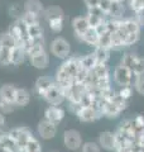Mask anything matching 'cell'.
<instances>
[{
	"label": "cell",
	"instance_id": "1",
	"mask_svg": "<svg viewBox=\"0 0 144 152\" xmlns=\"http://www.w3.org/2000/svg\"><path fill=\"white\" fill-rule=\"evenodd\" d=\"M80 69V57H67L66 60L62 61L60 67L57 69L55 75V83L60 85L62 90L66 94V90L68 89L75 81V77L79 72Z\"/></svg>",
	"mask_w": 144,
	"mask_h": 152
},
{
	"label": "cell",
	"instance_id": "2",
	"mask_svg": "<svg viewBox=\"0 0 144 152\" xmlns=\"http://www.w3.org/2000/svg\"><path fill=\"white\" fill-rule=\"evenodd\" d=\"M128 108V102L115 91L114 95L106 100H100V112L103 117H106L109 119H115Z\"/></svg>",
	"mask_w": 144,
	"mask_h": 152
},
{
	"label": "cell",
	"instance_id": "3",
	"mask_svg": "<svg viewBox=\"0 0 144 152\" xmlns=\"http://www.w3.org/2000/svg\"><path fill=\"white\" fill-rule=\"evenodd\" d=\"M113 81L115 85H118L119 88L121 86H133L134 79H135V75L132 70H129L127 66H124L121 64H118L114 67L113 71Z\"/></svg>",
	"mask_w": 144,
	"mask_h": 152
},
{
	"label": "cell",
	"instance_id": "4",
	"mask_svg": "<svg viewBox=\"0 0 144 152\" xmlns=\"http://www.w3.org/2000/svg\"><path fill=\"white\" fill-rule=\"evenodd\" d=\"M120 64L132 70L134 75H144V57L135 52H125L120 58Z\"/></svg>",
	"mask_w": 144,
	"mask_h": 152
},
{
	"label": "cell",
	"instance_id": "5",
	"mask_svg": "<svg viewBox=\"0 0 144 152\" xmlns=\"http://www.w3.org/2000/svg\"><path fill=\"white\" fill-rule=\"evenodd\" d=\"M49 52L52 56L60 60H66L71 55V45L63 37H56L49 43Z\"/></svg>",
	"mask_w": 144,
	"mask_h": 152
},
{
	"label": "cell",
	"instance_id": "6",
	"mask_svg": "<svg viewBox=\"0 0 144 152\" xmlns=\"http://www.w3.org/2000/svg\"><path fill=\"white\" fill-rule=\"evenodd\" d=\"M82 143V136L77 129H67L63 132V145L67 150L80 151Z\"/></svg>",
	"mask_w": 144,
	"mask_h": 152
},
{
	"label": "cell",
	"instance_id": "7",
	"mask_svg": "<svg viewBox=\"0 0 144 152\" xmlns=\"http://www.w3.org/2000/svg\"><path fill=\"white\" fill-rule=\"evenodd\" d=\"M42 98L44 99L49 105H61V104L66 100L65 91L62 90L60 85H57L56 83L47 90L46 94L43 95Z\"/></svg>",
	"mask_w": 144,
	"mask_h": 152
},
{
	"label": "cell",
	"instance_id": "8",
	"mask_svg": "<svg viewBox=\"0 0 144 152\" xmlns=\"http://www.w3.org/2000/svg\"><path fill=\"white\" fill-rule=\"evenodd\" d=\"M76 117L79 118L80 122L84 123H92L95 121L103 118V114L99 109H96L94 107H81L80 110L76 113Z\"/></svg>",
	"mask_w": 144,
	"mask_h": 152
},
{
	"label": "cell",
	"instance_id": "9",
	"mask_svg": "<svg viewBox=\"0 0 144 152\" xmlns=\"http://www.w3.org/2000/svg\"><path fill=\"white\" fill-rule=\"evenodd\" d=\"M37 132H38V136H39L42 140H44V141L53 140L57 134V126L51 122H48L47 119H43L38 123Z\"/></svg>",
	"mask_w": 144,
	"mask_h": 152
},
{
	"label": "cell",
	"instance_id": "10",
	"mask_svg": "<svg viewBox=\"0 0 144 152\" xmlns=\"http://www.w3.org/2000/svg\"><path fill=\"white\" fill-rule=\"evenodd\" d=\"M97 143L101 147V150L109 151V152H114L115 151V146H116V137L115 133L111 131H104L99 134L97 138Z\"/></svg>",
	"mask_w": 144,
	"mask_h": 152
},
{
	"label": "cell",
	"instance_id": "11",
	"mask_svg": "<svg viewBox=\"0 0 144 152\" xmlns=\"http://www.w3.org/2000/svg\"><path fill=\"white\" fill-rule=\"evenodd\" d=\"M9 134H10L14 141L18 143V146L20 147V150H23V147L25 146V143L29 141L33 134L32 132L25 127H18V128H13L12 131H9Z\"/></svg>",
	"mask_w": 144,
	"mask_h": 152
},
{
	"label": "cell",
	"instance_id": "12",
	"mask_svg": "<svg viewBox=\"0 0 144 152\" xmlns=\"http://www.w3.org/2000/svg\"><path fill=\"white\" fill-rule=\"evenodd\" d=\"M44 119L58 126L65 119V110L60 105H49L44 110Z\"/></svg>",
	"mask_w": 144,
	"mask_h": 152
},
{
	"label": "cell",
	"instance_id": "13",
	"mask_svg": "<svg viewBox=\"0 0 144 152\" xmlns=\"http://www.w3.org/2000/svg\"><path fill=\"white\" fill-rule=\"evenodd\" d=\"M28 58H29V62L33 67H36L38 70H44L49 66V55H48L47 51L38 52L36 55L29 56Z\"/></svg>",
	"mask_w": 144,
	"mask_h": 152
},
{
	"label": "cell",
	"instance_id": "14",
	"mask_svg": "<svg viewBox=\"0 0 144 152\" xmlns=\"http://www.w3.org/2000/svg\"><path fill=\"white\" fill-rule=\"evenodd\" d=\"M71 26H72V29H73V33L76 38H79L80 36H82L84 33L87 31V28H90V24L87 22V18L86 15H79V17H75L71 22Z\"/></svg>",
	"mask_w": 144,
	"mask_h": 152
},
{
	"label": "cell",
	"instance_id": "15",
	"mask_svg": "<svg viewBox=\"0 0 144 152\" xmlns=\"http://www.w3.org/2000/svg\"><path fill=\"white\" fill-rule=\"evenodd\" d=\"M127 4L121 3V1H116V0H113L111 5H110L109 10H108V18H115V19H120L124 18L127 14Z\"/></svg>",
	"mask_w": 144,
	"mask_h": 152
},
{
	"label": "cell",
	"instance_id": "16",
	"mask_svg": "<svg viewBox=\"0 0 144 152\" xmlns=\"http://www.w3.org/2000/svg\"><path fill=\"white\" fill-rule=\"evenodd\" d=\"M79 41L95 48L99 43V33L96 31V28H94V27L87 28V31H86L82 36L79 37Z\"/></svg>",
	"mask_w": 144,
	"mask_h": 152
},
{
	"label": "cell",
	"instance_id": "17",
	"mask_svg": "<svg viewBox=\"0 0 144 152\" xmlns=\"http://www.w3.org/2000/svg\"><path fill=\"white\" fill-rule=\"evenodd\" d=\"M23 8H24V12L25 13L34 14V15H38L41 18H43L44 9H46L39 0H27V1L23 4Z\"/></svg>",
	"mask_w": 144,
	"mask_h": 152
},
{
	"label": "cell",
	"instance_id": "18",
	"mask_svg": "<svg viewBox=\"0 0 144 152\" xmlns=\"http://www.w3.org/2000/svg\"><path fill=\"white\" fill-rule=\"evenodd\" d=\"M53 84H55V79L49 77V76H41V77L37 79V81L34 84L36 93L39 95V96H43L47 90L49 89Z\"/></svg>",
	"mask_w": 144,
	"mask_h": 152
},
{
	"label": "cell",
	"instance_id": "19",
	"mask_svg": "<svg viewBox=\"0 0 144 152\" xmlns=\"http://www.w3.org/2000/svg\"><path fill=\"white\" fill-rule=\"evenodd\" d=\"M0 145H1L5 150H8L9 152H22L20 147L18 146V143L14 141L13 137L9 134V132L0 134Z\"/></svg>",
	"mask_w": 144,
	"mask_h": 152
},
{
	"label": "cell",
	"instance_id": "20",
	"mask_svg": "<svg viewBox=\"0 0 144 152\" xmlns=\"http://www.w3.org/2000/svg\"><path fill=\"white\" fill-rule=\"evenodd\" d=\"M27 52L25 50L20 46H15L14 48L10 51V65L14 66H19L22 65L27 58Z\"/></svg>",
	"mask_w": 144,
	"mask_h": 152
},
{
	"label": "cell",
	"instance_id": "21",
	"mask_svg": "<svg viewBox=\"0 0 144 152\" xmlns=\"http://www.w3.org/2000/svg\"><path fill=\"white\" fill-rule=\"evenodd\" d=\"M15 93H17V88L14 86V85L5 84L0 88V99L14 104V100H15Z\"/></svg>",
	"mask_w": 144,
	"mask_h": 152
},
{
	"label": "cell",
	"instance_id": "22",
	"mask_svg": "<svg viewBox=\"0 0 144 152\" xmlns=\"http://www.w3.org/2000/svg\"><path fill=\"white\" fill-rule=\"evenodd\" d=\"M29 102H31V93L24 88H17L14 104L17 107H25L29 104Z\"/></svg>",
	"mask_w": 144,
	"mask_h": 152
},
{
	"label": "cell",
	"instance_id": "23",
	"mask_svg": "<svg viewBox=\"0 0 144 152\" xmlns=\"http://www.w3.org/2000/svg\"><path fill=\"white\" fill-rule=\"evenodd\" d=\"M92 53L96 57V60H97V64H108L110 60V55H111V50L97 46L94 48Z\"/></svg>",
	"mask_w": 144,
	"mask_h": 152
},
{
	"label": "cell",
	"instance_id": "24",
	"mask_svg": "<svg viewBox=\"0 0 144 152\" xmlns=\"http://www.w3.org/2000/svg\"><path fill=\"white\" fill-rule=\"evenodd\" d=\"M43 18H44L46 20L55 19V18H65V13H63V10H62V8L56 7V5H51V7L44 9Z\"/></svg>",
	"mask_w": 144,
	"mask_h": 152
},
{
	"label": "cell",
	"instance_id": "25",
	"mask_svg": "<svg viewBox=\"0 0 144 152\" xmlns=\"http://www.w3.org/2000/svg\"><path fill=\"white\" fill-rule=\"evenodd\" d=\"M96 65H97V60H96L94 53H87V55L80 57V66L85 70H87V71L92 70Z\"/></svg>",
	"mask_w": 144,
	"mask_h": 152
},
{
	"label": "cell",
	"instance_id": "26",
	"mask_svg": "<svg viewBox=\"0 0 144 152\" xmlns=\"http://www.w3.org/2000/svg\"><path fill=\"white\" fill-rule=\"evenodd\" d=\"M22 152H42V145H41L39 140H37L36 137L33 136L25 143V146L23 147Z\"/></svg>",
	"mask_w": 144,
	"mask_h": 152
},
{
	"label": "cell",
	"instance_id": "27",
	"mask_svg": "<svg viewBox=\"0 0 144 152\" xmlns=\"http://www.w3.org/2000/svg\"><path fill=\"white\" fill-rule=\"evenodd\" d=\"M15 46H17L15 41H14V38L10 34H9L8 32L3 33V34H0V47H1V48L13 50Z\"/></svg>",
	"mask_w": 144,
	"mask_h": 152
},
{
	"label": "cell",
	"instance_id": "28",
	"mask_svg": "<svg viewBox=\"0 0 144 152\" xmlns=\"http://www.w3.org/2000/svg\"><path fill=\"white\" fill-rule=\"evenodd\" d=\"M47 24L49 27V29L53 33H61L63 29V24H65V18H55V19H49L47 20Z\"/></svg>",
	"mask_w": 144,
	"mask_h": 152
},
{
	"label": "cell",
	"instance_id": "29",
	"mask_svg": "<svg viewBox=\"0 0 144 152\" xmlns=\"http://www.w3.org/2000/svg\"><path fill=\"white\" fill-rule=\"evenodd\" d=\"M43 27L41 23H36V24H32V26H28V34H29L31 39L33 38H39V37H44L43 36Z\"/></svg>",
	"mask_w": 144,
	"mask_h": 152
},
{
	"label": "cell",
	"instance_id": "30",
	"mask_svg": "<svg viewBox=\"0 0 144 152\" xmlns=\"http://www.w3.org/2000/svg\"><path fill=\"white\" fill-rule=\"evenodd\" d=\"M127 7L135 15V14H138L139 12H142L144 9V0H128Z\"/></svg>",
	"mask_w": 144,
	"mask_h": 152
},
{
	"label": "cell",
	"instance_id": "31",
	"mask_svg": "<svg viewBox=\"0 0 144 152\" xmlns=\"http://www.w3.org/2000/svg\"><path fill=\"white\" fill-rule=\"evenodd\" d=\"M8 13H9V15L13 17L14 19H19L22 15H23V13H24V8L22 4H19V3H14L12 4L10 7L8 8Z\"/></svg>",
	"mask_w": 144,
	"mask_h": 152
},
{
	"label": "cell",
	"instance_id": "32",
	"mask_svg": "<svg viewBox=\"0 0 144 152\" xmlns=\"http://www.w3.org/2000/svg\"><path fill=\"white\" fill-rule=\"evenodd\" d=\"M97 46L111 50V33L108 31V32L103 33V34H99V43H97Z\"/></svg>",
	"mask_w": 144,
	"mask_h": 152
},
{
	"label": "cell",
	"instance_id": "33",
	"mask_svg": "<svg viewBox=\"0 0 144 152\" xmlns=\"http://www.w3.org/2000/svg\"><path fill=\"white\" fill-rule=\"evenodd\" d=\"M80 152H101V147L99 146L97 142H84L80 148Z\"/></svg>",
	"mask_w": 144,
	"mask_h": 152
},
{
	"label": "cell",
	"instance_id": "34",
	"mask_svg": "<svg viewBox=\"0 0 144 152\" xmlns=\"http://www.w3.org/2000/svg\"><path fill=\"white\" fill-rule=\"evenodd\" d=\"M133 89L135 90L139 95L144 96V75L135 76L134 83H133Z\"/></svg>",
	"mask_w": 144,
	"mask_h": 152
},
{
	"label": "cell",
	"instance_id": "35",
	"mask_svg": "<svg viewBox=\"0 0 144 152\" xmlns=\"http://www.w3.org/2000/svg\"><path fill=\"white\" fill-rule=\"evenodd\" d=\"M22 20L25 23L27 26H32V24H36V23H41V17L34 15V14H31V13H23V15L20 17Z\"/></svg>",
	"mask_w": 144,
	"mask_h": 152
},
{
	"label": "cell",
	"instance_id": "36",
	"mask_svg": "<svg viewBox=\"0 0 144 152\" xmlns=\"http://www.w3.org/2000/svg\"><path fill=\"white\" fill-rule=\"evenodd\" d=\"M86 18H87V22L90 27H99L100 24H103V23L108 18H104V17H99V15H92V14H86Z\"/></svg>",
	"mask_w": 144,
	"mask_h": 152
},
{
	"label": "cell",
	"instance_id": "37",
	"mask_svg": "<svg viewBox=\"0 0 144 152\" xmlns=\"http://www.w3.org/2000/svg\"><path fill=\"white\" fill-rule=\"evenodd\" d=\"M10 51L12 50H7L0 47V65L1 66L10 65Z\"/></svg>",
	"mask_w": 144,
	"mask_h": 152
},
{
	"label": "cell",
	"instance_id": "38",
	"mask_svg": "<svg viewBox=\"0 0 144 152\" xmlns=\"http://www.w3.org/2000/svg\"><path fill=\"white\" fill-rule=\"evenodd\" d=\"M133 86H121V88H119L118 90V94L121 96L124 100H129L132 96H133Z\"/></svg>",
	"mask_w": 144,
	"mask_h": 152
},
{
	"label": "cell",
	"instance_id": "39",
	"mask_svg": "<svg viewBox=\"0 0 144 152\" xmlns=\"http://www.w3.org/2000/svg\"><path fill=\"white\" fill-rule=\"evenodd\" d=\"M14 107H15V104L5 102V100H1V99H0V112H1L3 114L12 113L14 110Z\"/></svg>",
	"mask_w": 144,
	"mask_h": 152
},
{
	"label": "cell",
	"instance_id": "40",
	"mask_svg": "<svg viewBox=\"0 0 144 152\" xmlns=\"http://www.w3.org/2000/svg\"><path fill=\"white\" fill-rule=\"evenodd\" d=\"M111 3H113V0H100L99 8H101L105 13H108L110 5H111ZM106 15H108V14H106Z\"/></svg>",
	"mask_w": 144,
	"mask_h": 152
},
{
	"label": "cell",
	"instance_id": "41",
	"mask_svg": "<svg viewBox=\"0 0 144 152\" xmlns=\"http://www.w3.org/2000/svg\"><path fill=\"white\" fill-rule=\"evenodd\" d=\"M100 0H84V4L86 8H92V7H99Z\"/></svg>",
	"mask_w": 144,
	"mask_h": 152
},
{
	"label": "cell",
	"instance_id": "42",
	"mask_svg": "<svg viewBox=\"0 0 144 152\" xmlns=\"http://www.w3.org/2000/svg\"><path fill=\"white\" fill-rule=\"evenodd\" d=\"M137 18V20L139 22V24L142 26V28H144V9L142 12H139L138 14H135V15H134Z\"/></svg>",
	"mask_w": 144,
	"mask_h": 152
},
{
	"label": "cell",
	"instance_id": "43",
	"mask_svg": "<svg viewBox=\"0 0 144 152\" xmlns=\"http://www.w3.org/2000/svg\"><path fill=\"white\" fill-rule=\"evenodd\" d=\"M5 126V117H4V114L0 112V129Z\"/></svg>",
	"mask_w": 144,
	"mask_h": 152
},
{
	"label": "cell",
	"instance_id": "44",
	"mask_svg": "<svg viewBox=\"0 0 144 152\" xmlns=\"http://www.w3.org/2000/svg\"><path fill=\"white\" fill-rule=\"evenodd\" d=\"M0 152H9L8 150H5V148H4V147L1 146V145H0Z\"/></svg>",
	"mask_w": 144,
	"mask_h": 152
},
{
	"label": "cell",
	"instance_id": "45",
	"mask_svg": "<svg viewBox=\"0 0 144 152\" xmlns=\"http://www.w3.org/2000/svg\"><path fill=\"white\" fill-rule=\"evenodd\" d=\"M116 1H121V3H125V4H127L128 0H116Z\"/></svg>",
	"mask_w": 144,
	"mask_h": 152
},
{
	"label": "cell",
	"instance_id": "46",
	"mask_svg": "<svg viewBox=\"0 0 144 152\" xmlns=\"http://www.w3.org/2000/svg\"><path fill=\"white\" fill-rule=\"evenodd\" d=\"M49 152H56V151H49Z\"/></svg>",
	"mask_w": 144,
	"mask_h": 152
}]
</instances>
